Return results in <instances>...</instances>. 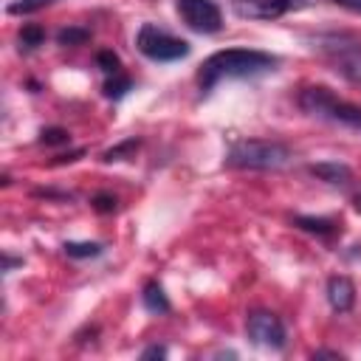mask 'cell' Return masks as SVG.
<instances>
[{"mask_svg": "<svg viewBox=\"0 0 361 361\" xmlns=\"http://www.w3.org/2000/svg\"><path fill=\"white\" fill-rule=\"evenodd\" d=\"M299 107L307 113V116H316V118H324L330 124H341V127H350V130H361V107L353 104V102H344L338 99L330 87L324 85H307L302 87L299 93Z\"/></svg>", "mask_w": 361, "mask_h": 361, "instance_id": "2", "label": "cell"}, {"mask_svg": "<svg viewBox=\"0 0 361 361\" xmlns=\"http://www.w3.org/2000/svg\"><path fill=\"white\" fill-rule=\"evenodd\" d=\"M130 90V79L127 76H118L116 73V79H110L107 85H104V93L110 96V99H118V96H124Z\"/></svg>", "mask_w": 361, "mask_h": 361, "instance_id": "15", "label": "cell"}, {"mask_svg": "<svg viewBox=\"0 0 361 361\" xmlns=\"http://www.w3.org/2000/svg\"><path fill=\"white\" fill-rule=\"evenodd\" d=\"M141 299H144V307L149 313H166L169 310V299H166V293H164V288L158 282H147Z\"/></svg>", "mask_w": 361, "mask_h": 361, "instance_id": "11", "label": "cell"}, {"mask_svg": "<svg viewBox=\"0 0 361 361\" xmlns=\"http://www.w3.org/2000/svg\"><path fill=\"white\" fill-rule=\"evenodd\" d=\"M42 28H37V25H25L23 31H20V48L25 45V48H34V45H39L42 42Z\"/></svg>", "mask_w": 361, "mask_h": 361, "instance_id": "14", "label": "cell"}, {"mask_svg": "<svg viewBox=\"0 0 361 361\" xmlns=\"http://www.w3.org/2000/svg\"><path fill=\"white\" fill-rule=\"evenodd\" d=\"M138 147V141L135 138H130V141H124V144H118V147H113V149H107L104 152V161H121L130 149H135Z\"/></svg>", "mask_w": 361, "mask_h": 361, "instance_id": "18", "label": "cell"}, {"mask_svg": "<svg viewBox=\"0 0 361 361\" xmlns=\"http://www.w3.org/2000/svg\"><path fill=\"white\" fill-rule=\"evenodd\" d=\"M293 223L310 234H333L336 231V220H330V217H296Z\"/></svg>", "mask_w": 361, "mask_h": 361, "instance_id": "12", "label": "cell"}, {"mask_svg": "<svg viewBox=\"0 0 361 361\" xmlns=\"http://www.w3.org/2000/svg\"><path fill=\"white\" fill-rule=\"evenodd\" d=\"M245 336L257 347H268V350H282L285 347V324L271 310H251L248 319H245Z\"/></svg>", "mask_w": 361, "mask_h": 361, "instance_id": "5", "label": "cell"}, {"mask_svg": "<svg viewBox=\"0 0 361 361\" xmlns=\"http://www.w3.org/2000/svg\"><path fill=\"white\" fill-rule=\"evenodd\" d=\"M333 59L338 65V71L344 76H350L353 82L361 85V48L353 45V48H333Z\"/></svg>", "mask_w": 361, "mask_h": 361, "instance_id": "9", "label": "cell"}, {"mask_svg": "<svg viewBox=\"0 0 361 361\" xmlns=\"http://www.w3.org/2000/svg\"><path fill=\"white\" fill-rule=\"evenodd\" d=\"M327 302H330V307L336 313H347L355 305V285H353V279L341 276V274L330 276L327 279Z\"/></svg>", "mask_w": 361, "mask_h": 361, "instance_id": "8", "label": "cell"}, {"mask_svg": "<svg viewBox=\"0 0 361 361\" xmlns=\"http://www.w3.org/2000/svg\"><path fill=\"white\" fill-rule=\"evenodd\" d=\"M237 11L243 17H262V20H274L282 17L288 11H296L305 6V0H234Z\"/></svg>", "mask_w": 361, "mask_h": 361, "instance_id": "7", "label": "cell"}, {"mask_svg": "<svg viewBox=\"0 0 361 361\" xmlns=\"http://www.w3.org/2000/svg\"><path fill=\"white\" fill-rule=\"evenodd\" d=\"M93 206H96L99 212H113V209H116V197H110V195H96V197H93Z\"/></svg>", "mask_w": 361, "mask_h": 361, "instance_id": "21", "label": "cell"}, {"mask_svg": "<svg viewBox=\"0 0 361 361\" xmlns=\"http://www.w3.org/2000/svg\"><path fill=\"white\" fill-rule=\"evenodd\" d=\"M288 161L290 149L271 138H240L226 152V164L234 169H279Z\"/></svg>", "mask_w": 361, "mask_h": 361, "instance_id": "3", "label": "cell"}, {"mask_svg": "<svg viewBox=\"0 0 361 361\" xmlns=\"http://www.w3.org/2000/svg\"><path fill=\"white\" fill-rule=\"evenodd\" d=\"M276 56L265 54V51H254V48H226L212 54L200 71H197V82L200 90H212L217 82L223 79H245V76H257L265 71H274Z\"/></svg>", "mask_w": 361, "mask_h": 361, "instance_id": "1", "label": "cell"}, {"mask_svg": "<svg viewBox=\"0 0 361 361\" xmlns=\"http://www.w3.org/2000/svg\"><path fill=\"white\" fill-rule=\"evenodd\" d=\"M68 141V133L62 127H51V130H42V144H65Z\"/></svg>", "mask_w": 361, "mask_h": 361, "instance_id": "20", "label": "cell"}, {"mask_svg": "<svg viewBox=\"0 0 361 361\" xmlns=\"http://www.w3.org/2000/svg\"><path fill=\"white\" fill-rule=\"evenodd\" d=\"M310 172L316 175V178H322V180H327V183H333V186H344V183H350L353 180V172H350V166L347 164H338V161H322V164H313L310 166Z\"/></svg>", "mask_w": 361, "mask_h": 361, "instance_id": "10", "label": "cell"}, {"mask_svg": "<svg viewBox=\"0 0 361 361\" xmlns=\"http://www.w3.org/2000/svg\"><path fill=\"white\" fill-rule=\"evenodd\" d=\"M135 45L147 59L155 62H172V59H183L189 54V42L180 37H172L169 31L158 28L155 23H144L135 34Z\"/></svg>", "mask_w": 361, "mask_h": 361, "instance_id": "4", "label": "cell"}, {"mask_svg": "<svg viewBox=\"0 0 361 361\" xmlns=\"http://www.w3.org/2000/svg\"><path fill=\"white\" fill-rule=\"evenodd\" d=\"M333 3H338V6H344L350 11H355V14H361V0H333Z\"/></svg>", "mask_w": 361, "mask_h": 361, "instance_id": "23", "label": "cell"}, {"mask_svg": "<svg viewBox=\"0 0 361 361\" xmlns=\"http://www.w3.org/2000/svg\"><path fill=\"white\" fill-rule=\"evenodd\" d=\"M62 248H65V254H68V257H76V259L102 254V245H99V243H65Z\"/></svg>", "mask_w": 361, "mask_h": 361, "instance_id": "13", "label": "cell"}, {"mask_svg": "<svg viewBox=\"0 0 361 361\" xmlns=\"http://www.w3.org/2000/svg\"><path fill=\"white\" fill-rule=\"evenodd\" d=\"M96 59H99V65H102L104 73H113V76L121 73V62H118V56H116L113 51H102Z\"/></svg>", "mask_w": 361, "mask_h": 361, "instance_id": "17", "label": "cell"}, {"mask_svg": "<svg viewBox=\"0 0 361 361\" xmlns=\"http://www.w3.org/2000/svg\"><path fill=\"white\" fill-rule=\"evenodd\" d=\"M353 206H355V209H358V212H361V192H358V195H355V197H353Z\"/></svg>", "mask_w": 361, "mask_h": 361, "instance_id": "25", "label": "cell"}, {"mask_svg": "<svg viewBox=\"0 0 361 361\" xmlns=\"http://www.w3.org/2000/svg\"><path fill=\"white\" fill-rule=\"evenodd\" d=\"M85 39H87V31H76V28L59 31V42L62 45H76V42H85Z\"/></svg>", "mask_w": 361, "mask_h": 361, "instance_id": "19", "label": "cell"}, {"mask_svg": "<svg viewBox=\"0 0 361 361\" xmlns=\"http://www.w3.org/2000/svg\"><path fill=\"white\" fill-rule=\"evenodd\" d=\"M48 3H54V0H17V3L8 6V11L11 14H31V11H37V8H42Z\"/></svg>", "mask_w": 361, "mask_h": 361, "instance_id": "16", "label": "cell"}, {"mask_svg": "<svg viewBox=\"0 0 361 361\" xmlns=\"http://www.w3.org/2000/svg\"><path fill=\"white\" fill-rule=\"evenodd\" d=\"M178 14L197 34H214L223 28V11L214 0H178Z\"/></svg>", "mask_w": 361, "mask_h": 361, "instance_id": "6", "label": "cell"}, {"mask_svg": "<svg viewBox=\"0 0 361 361\" xmlns=\"http://www.w3.org/2000/svg\"><path fill=\"white\" fill-rule=\"evenodd\" d=\"M141 358H166V347L152 344V347H147V350L141 353Z\"/></svg>", "mask_w": 361, "mask_h": 361, "instance_id": "22", "label": "cell"}, {"mask_svg": "<svg viewBox=\"0 0 361 361\" xmlns=\"http://www.w3.org/2000/svg\"><path fill=\"white\" fill-rule=\"evenodd\" d=\"M324 355H327V358H341V355L333 353V350H319V353H313V358H324Z\"/></svg>", "mask_w": 361, "mask_h": 361, "instance_id": "24", "label": "cell"}]
</instances>
